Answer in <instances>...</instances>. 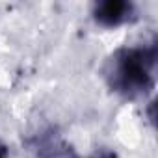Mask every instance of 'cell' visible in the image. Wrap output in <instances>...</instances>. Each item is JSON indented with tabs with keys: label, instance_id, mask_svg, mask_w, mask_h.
I'll use <instances>...</instances> for the list:
<instances>
[{
	"label": "cell",
	"instance_id": "obj_1",
	"mask_svg": "<svg viewBox=\"0 0 158 158\" xmlns=\"http://www.w3.org/2000/svg\"><path fill=\"white\" fill-rule=\"evenodd\" d=\"M156 61V43L121 47L108 56L102 76L114 93L125 99H139L154 89Z\"/></svg>",
	"mask_w": 158,
	"mask_h": 158
},
{
	"label": "cell",
	"instance_id": "obj_2",
	"mask_svg": "<svg viewBox=\"0 0 158 158\" xmlns=\"http://www.w3.org/2000/svg\"><path fill=\"white\" fill-rule=\"evenodd\" d=\"M28 147L35 158H80L73 145L54 127H45L32 134Z\"/></svg>",
	"mask_w": 158,
	"mask_h": 158
},
{
	"label": "cell",
	"instance_id": "obj_3",
	"mask_svg": "<svg viewBox=\"0 0 158 158\" xmlns=\"http://www.w3.org/2000/svg\"><path fill=\"white\" fill-rule=\"evenodd\" d=\"M91 17L99 26L117 28L136 21L138 8L134 2H128V0H102V2L93 4Z\"/></svg>",
	"mask_w": 158,
	"mask_h": 158
},
{
	"label": "cell",
	"instance_id": "obj_4",
	"mask_svg": "<svg viewBox=\"0 0 158 158\" xmlns=\"http://www.w3.org/2000/svg\"><path fill=\"white\" fill-rule=\"evenodd\" d=\"M88 158H119V154L112 149H101V151H95L93 154H89Z\"/></svg>",
	"mask_w": 158,
	"mask_h": 158
},
{
	"label": "cell",
	"instance_id": "obj_5",
	"mask_svg": "<svg viewBox=\"0 0 158 158\" xmlns=\"http://www.w3.org/2000/svg\"><path fill=\"white\" fill-rule=\"evenodd\" d=\"M0 158H10V147L2 138H0Z\"/></svg>",
	"mask_w": 158,
	"mask_h": 158
}]
</instances>
